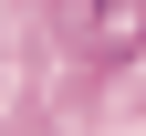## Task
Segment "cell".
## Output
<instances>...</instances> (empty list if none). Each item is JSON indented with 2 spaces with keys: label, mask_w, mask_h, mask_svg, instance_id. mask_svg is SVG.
<instances>
[{
  "label": "cell",
  "mask_w": 146,
  "mask_h": 136,
  "mask_svg": "<svg viewBox=\"0 0 146 136\" xmlns=\"http://www.w3.org/2000/svg\"><path fill=\"white\" fill-rule=\"evenodd\" d=\"M63 31H73V52L84 63H136L146 52V0H63Z\"/></svg>",
  "instance_id": "cell-1"
}]
</instances>
